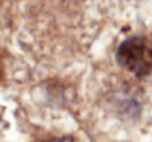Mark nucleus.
<instances>
[{
    "label": "nucleus",
    "mask_w": 152,
    "mask_h": 142,
    "mask_svg": "<svg viewBox=\"0 0 152 142\" xmlns=\"http://www.w3.org/2000/svg\"><path fill=\"white\" fill-rule=\"evenodd\" d=\"M45 142H76L73 138L64 136V138H57V139H51V141H45Z\"/></svg>",
    "instance_id": "obj_2"
},
{
    "label": "nucleus",
    "mask_w": 152,
    "mask_h": 142,
    "mask_svg": "<svg viewBox=\"0 0 152 142\" xmlns=\"http://www.w3.org/2000/svg\"><path fill=\"white\" fill-rule=\"evenodd\" d=\"M117 60L136 76L149 75L152 73V42L140 37L126 40L117 50Z\"/></svg>",
    "instance_id": "obj_1"
}]
</instances>
